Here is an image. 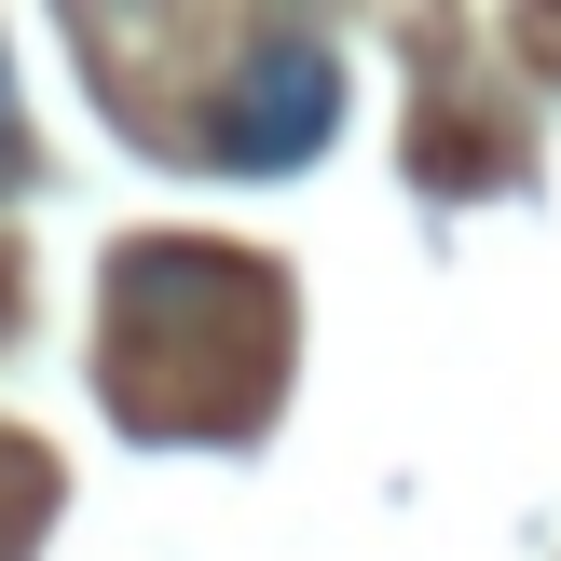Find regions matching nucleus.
<instances>
[{"label": "nucleus", "instance_id": "nucleus-1", "mask_svg": "<svg viewBox=\"0 0 561 561\" xmlns=\"http://www.w3.org/2000/svg\"><path fill=\"white\" fill-rule=\"evenodd\" d=\"M329 124H343V69H329V42H316V27H261V42L233 55V82H219L206 164H233V179H288V164L329 151Z\"/></svg>", "mask_w": 561, "mask_h": 561}, {"label": "nucleus", "instance_id": "nucleus-2", "mask_svg": "<svg viewBox=\"0 0 561 561\" xmlns=\"http://www.w3.org/2000/svg\"><path fill=\"white\" fill-rule=\"evenodd\" d=\"M27 179V110H14V55H0V192Z\"/></svg>", "mask_w": 561, "mask_h": 561}]
</instances>
